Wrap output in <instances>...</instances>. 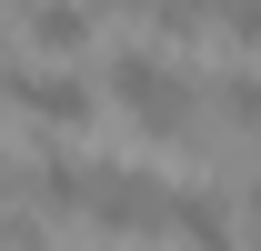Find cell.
Wrapping results in <instances>:
<instances>
[{
  "label": "cell",
  "mask_w": 261,
  "mask_h": 251,
  "mask_svg": "<svg viewBox=\"0 0 261 251\" xmlns=\"http://www.w3.org/2000/svg\"><path fill=\"white\" fill-rule=\"evenodd\" d=\"M0 181H10V161H0Z\"/></svg>",
  "instance_id": "4"
},
{
  "label": "cell",
  "mask_w": 261,
  "mask_h": 251,
  "mask_svg": "<svg viewBox=\"0 0 261 251\" xmlns=\"http://www.w3.org/2000/svg\"><path fill=\"white\" fill-rule=\"evenodd\" d=\"M91 31H100V10H91V0H31V40L50 51V61L91 51Z\"/></svg>",
  "instance_id": "3"
},
{
  "label": "cell",
  "mask_w": 261,
  "mask_h": 251,
  "mask_svg": "<svg viewBox=\"0 0 261 251\" xmlns=\"http://www.w3.org/2000/svg\"><path fill=\"white\" fill-rule=\"evenodd\" d=\"M0 101H10V111H31L40 131H81V121H100V91L81 81V70H20V61H0Z\"/></svg>",
  "instance_id": "2"
},
{
  "label": "cell",
  "mask_w": 261,
  "mask_h": 251,
  "mask_svg": "<svg viewBox=\"0 0 261 251\" xmlns=\"http://www.w3.org/2000/svg\"><path fill=\"white\" fill-rule=\"evenodd\" d=\"M100 91L121 101V111L151 131V141H171V151H201V81H191V70H171L161 51L121 40V51H111V70H100Z\"/></svg>",
  "instance_id": "1"
}]
</instances>
